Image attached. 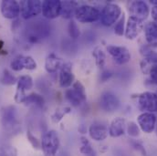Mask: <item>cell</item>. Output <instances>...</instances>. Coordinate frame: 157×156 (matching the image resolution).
Wrapping results in <instances>:
<instances>
[{"label": "cell", "instance_id": "obj_1", "mask_svg": "<svg viewBox=\"0 0 157 156\" xmlns=\"http://www.w3.org/2000/svg\"><path fill=\"white\" fill-rule=\"evenodd\" d=\"M41 149L43 151V154L45 156H56L59 146V137L56 131L49 130L46 131L41 138L40 141Z\"/></svg>", "mask_w": 157, "mask_h": 156}, {"label": "cell", "instance_id": "obj_2", "mask_svg": "<svg viewBox=\"0 0 157 156\" xmlns=\"http://www.w3.org/2000/svg\"><path fill=\"white\" fill-rule=\"evenodd\" d=\"M121 17V8L117 4L108 3L106 4L101 12L100 20L101 24L105 27H110L116 23L119 18Z\"/></svg>", "mask_w": 157, "mask_h": 156}, {"label": "cell", "instance_id": "obj_3", "mask_svg": "<svg viewBox=\"0 0 157 156\" xmlns=\"http://www.w3.org/2000/svg\"><path fill=\"white\" fill-rule=\"evenodd\" d=\"M1 121L5 130L13 131L19 125L17 110L15 106L9 105L2 108L1 110Z\"/></svg>", "mask_w": 157, "mask_h": 156}, {"label": "cell", "instance_id": "obj_4", "mask_svg": "<svg viewBox=\"0 0 157 156\" xmlns=\"http://www.w3.org/2000/svg\"><path fill=\"white\" fill-rule=\"evenodd\" d=\"M75 17L80 23H93L100 19L101 12L98 8L89 6V5H82L78 6V7L75 13Z\"/></svg>", "mask_w": 157, "mask_h": 156}, {"label": "cell", "instance_id": "obj_5", "mask_svg": "<svg viewBox=\"0 0 157 156\" xmlns=\"http://www.w3.org/2000/svg\"><path fill=\"white\" fill-rule=\"evenodd\" d=\"M20 15L24 19H30L42 12V2L39 0H23L19 3Z\"/></svg>", "mask_w": 157, "mask_h": 156}, {"label": "cell", "instance_id": "obj_6", "mask_svg": "<svg viewBox=\"0 0 157 156\" xmlns=\"http://www.w3.org/2000/svg\"><path fill=\"white\" fill-rule=\"evenodd\" d=\"M138 108L143 112H156L157 93L145 91L138 96Z\"/></svg>", "mask_w": 157, "mask_h": 156}, {"label": "cell", "instance_id": "obj_7", "mask_svg": "<svg viewBox=\"0 0 157 156\" xmlns=\"http://www.w3.org/2000/svg\"><path fill=\"white\" fill-rule=\"evenodd\" d=\"M107 52L118 65H124L131 60V53L125 47L109 45L107 47Z\"/></svg>", "mask_w": 157, "mask_h": 156}, {"label": "cell", "instance_id": "obj_8", "mask_svg": "<svg viewBox=\"0 0 157 156\" xmlns=\"http://www.w3.org/2000/svg\"><path fill=\"white\" fill-rule=\"evenodd\" d=\"M128 9L131 17L144 22L150 14L148 5L144 1H131L128 4Z\"/></svg>", "mask_w": 157, "mask_h": 156}, {"label": "cell", "instance_id": "obj_9", "mask_svg": "<svg viewBox=\"0 0 157 156\" xmlns=\"http://www.w3.org/2000/svg\"><path fill=\"white\" fill-rule=\"evenodd\" d=\"M120 104L121 103L119 98L111 91L103 92L99 100V105L101 109L106 112H113L117 111L120 107Z\"/></svg>", "mask_w": 157, "mask_h": 156}, {"label": "cell", "instance_id": "obj_10", "mask_svg": "<svg viewBox=\"0 0 157 156\" xmlns=\"http://www.w3.org/2000/svg\"><path fill=\"white\" fill-rule=\"evenodd\" d=\"M1 14L5 18L15 19L20 15L19 3L15 0H3L0 4Z\"/></svg>", "mask_w": 157, "mask_h": 156}, {"label": "cell", "instance_id": "obj_11", "mask_svg": "<svg viewBox=\"0 0 157 156\" xmlns=\"http://www.w3.org/2000/svg\"><path fill=\"white\" fill-rule=\"evenodd\" d=\"M61 1L46 0L42 2V15L48 19H54L60 16Z\"/></svg>", "mask_w": 157, "mask_h": 156}, {"label": "cell", "instance_id": "obj_12", "mask_svg": "<svg viewBox=\"0 0 157 156\" xmlns=\"http://www.w3.org/2000/svg\"><path fill=\"white\" fill-rule=\"evenodd\" d=\"M137 122L140 130L145 133H151L155 129L157 118L152 112H143L137 118Z\"/></svg>", "mask_w": 157, "mask_h": 156}, {"label": "cell", "instance_id": "obj_13", "mask_svg": "<svg viewBox=\"0 0 157 156\" xmlns=\"http://www.w3.org/2000/svg\"><path fill=\"white\" fill-rule=\"evenodd\" d=\"M59 85L61 88H70L74 83V74L71 63H63L59 70Z\"/></svg>", "mask_w": 157, "mask_h": 156}, {"label": "cell", "instance_id": "obj_14", "mask_svg": "<svg viewBox=\"0 0 157 156\" xmlns=\"http://www.w3.org/2000/svg\"><path fill=\"white\" fill-rule=\"evenodd\" d=\"M142 29H143V22L136 19L135 17H130L126 23L124 36L127 39L132 40L135 38H137V36L140 34Z\"/></svg>", "mask_w": 157, "mask_h": 156}, {"label": "cell", "instance_id": "obj_15", "mask_svg": "<svg viewBox=\"0 0 157 156\" xmlns=\"http://www.w3.org/2000/svg\"><path fill=\"white\" fill-rule=\"evenodd\" d=\"M89 134L92 140L96 142H101L107 138L109 134V130L103 124L93 123L89 128Z\"/></svg>", "mask_w": 157, "mask_h": 156}, {"label": "cell", "instance_id": "obj_16", "mask_svg": "<svg viewBox=\"0 0 157 156\" xmlns=\"http://www.w3.org/2000/svg\"><path fill=\"white\" fill-rule=\"evenodd\" d=\"M126 120L124 118L117 117L113 120L109 127V134L113 138L122 136L126 131Z\"/></svg>", "mask_w": 157, "mask_h": 156}, {"label": "cell", "instance_id": "obj_17", "mask_svg": "<svg viewBox=\"0 0 157 156\" xmlns=\"http://www.w3.org/2000/svg\"><path fill=\"white\" fill-rule=\"evenodd\" d=\"M145 39L150 48H157V24L148 22L144 26Z\"/></svg>", "mask_w": 157, "mask_h": 156}, {"label": "cell", "instance_id": "obj_18", "mask_svg": "<svg viewBox=\"0 0 157 156\" xmlns=\"http://www.w3.org/2000/svg\"><path fill=\"white\" fill-rule=\"evenodd\" d=\"M63 65L62 60L54 53H50L48 55L45 60V70L48 73H55L59 70H60Z\"/></svg>", "mask_w": 157, "mask_h": 156}, {"label": "cell", "instance_id": "obj_19", "mask_svg": "<svg viewBox=\"0 0 157 156\" xmlns=\"http://www.w3.org/2000/svg\"><path fill=\"white\" fill-rule=\"evenodd\" d=\"M78 5L75 1H61V11L60 16L64 18L70 19L75 16Z\"/></svg>", "mask_w": 157, "mask_h": 156}, {"label": "cell", "instance_id": "obj_20", "mask_svg": "<svg viewBox=\"0 0 157 156\" xmlns=\"http://www.w3.org/2000/svg\"><path fill=\"white\" fill-rule=\"evenodd\" d=\"M140 53L143 56L144 61L152 65L157 64V52L154 51L149 46H142L140 48Z\"/></svg>", "mask_w": 157, "mask_h": 156}, {"label": "cell", "instance_id": "obj_21", "mask_svg": "<svg viewBox=\"0 0 157 156\" xmlns=\"http://www.w3.org/2000/svg\"><path fill=\"white\" fill-rule=\"evenodd\" d=\"M33 88V78L29 75H24L17 78V90H21L26 92V90H30Z\"/></svg>", "mask_w": 157, "mask_h": 156}, {"label": "cell", "instance_id": "obj_22", "mask_svg": "<svg viewBox=\"0 0 157 156\" xmlns=\"http://www.w3.org/2000/svg\"><path fill=\"white\" fill-rule=\"evenodd\" d=\"M79 152L83 156H96V152L92 147L90 142L86 137L80 138V148Z\"/></svg>", "mask_w": 157, "mask_h": 156}, {"label": "cell", "instance_id": "obj_23", "mask_svg": "<svg viewBox=\"0 0 157 156\" xmlns=\"http://www.w3.org/2000/svg\"><path fill=\"white\" fill-rule=\"evenodd\" d=\"M65 98L67 99V101L70 103H71V105H73L75 107L79 106L81 103L85 102V101L78 95L73 89H68L65 91Z\"/></svg>", "mask_w": 157, "mask_h": 156}, {"label": "cell", "instance_id": "obj_24", "mask_svg": "<svg viewBox=\"0 0 157 156\" xmlns=\"http://www.w3.org/2000/svg\"><path fill=\"white\" fill-rule=\"evenodd\" d=\"M26 105H35L36 107L42 108L44 106V99L41 95L38 93H31L29 95H27V98L24 101Z\"/></svg>", "mask_w": 157, "mask_h": 156}, {"label": "cell", "instance_id": "obj_25", "mask_svg": "<svg viewBox=\"0 0 157 156\" xmlns=\"http://www.w3.org/2000/svg\"><path fill=\"white\" fill-rule=\"evenodd\" d=\"M92 56L95 59V63L98 68L102 69L106 63V55L105 52L101 48H95L92 51Z\"/></svg>", "mask_w": 157, "mask_h": 156}, {"label": "cell", "instance_id": "obj_26", "mask_svg": "<svg viewBox=\"0 0 157 156\" xmlns=\"http://www.w3.org/2000/svg\"><path fill=\"white\" fill-rule=\"evenodd\" d=\"M17 78H16V76H14L12 74L11 71H9L8 70H4L1 73L0 76V83L5 85V86H12L17 84Z\"/></svg>", "mask_w": 157, "mask_h": 156}, {"label": "cell", "instance_id": "obj_27", "mask_svg": "<svg viewBox=\"0 0 157 156\" xmlns=\"http://www.w3.org/2000/svg\"><path fill=\"white\" fill-rule=\"evenodd\" d=\"M21 59L24 69H27L29 70H34L37 69V62L32 57L21 55Z\"/></svg>", "mask_w": 157, "mask_h": 156}, {"label": "cell", "instance_id": "obj_28", "mask_svg": "<svg viewBox=\"0 0 157 156\" xmlns=\"http://www.w3.org/2000/svg\"><path fill=\"white\" fill-rule=\"evenodd\" d=\"M68 33L69 36L73 39H78L80 35V31H79V28L78 27L77 23L73 20H71L69 25H68Z\"/></svg>", "mask_w": 157, "mask_h": 156}, {"label": "cell", "instance_id": "obj_29", "mask_svg": "<svg viewBox=\"0 0 157 156\" xmlns=\"http://www.w3.org/2000/svg\"><path fill=\"white\" fill-rule=\"evenodd\" d=\"M125 32V16L122 13V16L119 18L115 27H114V33L117 36H123Z\"/></svg>", "mask_w": 157, "mask_h": 156}, {"label": "cell", "instance_id": "obj_30", "mask_svg": "<svg viewBox=\"0 0 157 156\" xmlns=\"http://www.w3.org/2000/svg\"><path fill=\"white\" fill-rule=\"evenodd\" d=\"M0 156H17V150L12 145L0 146Z\"/></svg>", "mask_w": 157, "mask_h": 156}, {"label": "cell", "instance_id": "obj_31", "mask_svg": "<svg viewBox=\"0 0 157 156\" xmlns=\"http://www.w3.org/2000/svg\"><path fill=\"white\" fill-rule=\"evenodd\" d=\"M69 112H71V108H69V107H66V108L61 109V110H57L54 112V114L51 116L52 121L55 122V123L59 122L62 120V118L64 117L67 113H69Z\"/></svg>", "mask_w": 157, "mask_h": 156}, {"label": "cell", "instance_id": "obj_32", "mask_svg": "<svg viewBox=\"0 0 157 156\" xmlns=\"http://www.w3.org/2000/svg\"><path fill=\"white\" fill-rule=\"evenodd\" d=\"M126 129H127L128 134L132 137H137L140 134V128L134 121H130L127 124Z\"/></svg>", "mask_w": 157, "mask_h": 156}, {"label": "cell", "instance_id": "obj_33", "mask_svg": "<svg viewBox=\"0 0 157 156\" xmlns=\"http://www.w3.org/2000/svg\"><path fill=\"white\" fill-rule=\"evenodd\" d=\"M72 89L78 93V95L86 101L87 100V95H86V90H85V87L83 86V84L80 81H75L72 85Z\"/></svg>", "mask_w": 157, "mask_h": 156}, {"label": "cell", "instance_id": "obj_34", "mask_svg": "<svg viewBox=\"0 0 157 156\" xmlns=\"http://www.w3.org/2000/svg\"><path fill=\"white\" fill-rule=\"evenodd\" d=\"M10 67L14 71H20L24 69L23 64H22V59H21V55H18L15 57L11 62H10Z\"/></svg>", "mask_w": 157, "mask_h": 156}, {"label": "cell", "instance_id": "obj_35", "mask_svg": "<svg viewBox=\"0 0 157 156\" xmlns=\"http://www.w3.org/2000/svg\"><path fill=\"white\" fill-rule=\"evenodd\" d=\"M27 138H28V141L29 142V143L32 145V147L36 150H39V148L41 147L40 145V142L39 140L35 136L32 134V132L30 131H27Z\"/></svg>", "mask_w": 157, "mask_h": 156}, {"label": "cell", "instance_id": "obj_36", "mask_svg": "<svg viewBox=\"0 0 157 156\" xmlns=\"http://www.w3.org/2000/svg\"><path fill=\"white\" fill-rule=\"evenodd\" d=\"M149 74H150V78L151 80L157 85V64L153 65L149 70Z\"/></svg>", "mask_w": 157, "mask_h": 156}, {"label": "cell", "instance_id": "obj_37", "mask_svg": "<svg viewBox=\"0 0 157 156\" xmlns=\"http://www.w3.org/2000/svg\"><path fill=\"white\" fill-rule=\"evenodd\" d=\"M112 73L110 72V71H103L102 73H101V81L102 82H104V81H106V80H108L109 78L112 77Z\"/></svg>", "mask_w": 157, "mask_h": 156}, {"label": "cell", "instance_id": "obj_38", "mask_svg": "<svg viewBox=\"0 0 157 156\" xmlns=\"http://www.w3.org/2000/svg\"><path fill=\"white\" fill-rule=\"evenodd\" d=\"M151 13H152V17H153V19H154V22L157 24V5H155V6H153Z\"/></svg>", "mask_w": 157, "mask_h": 156}, {"label": "cell", "instance_id": "obj_39", "mask_svg": "<svg viewBox=\"0 0 157 156\" xmlns=\"http://www.w3.org/2000/svg\"><path fill=\"white\" fill-rule=\"evenodd\" d=\"M86 131H87V129H86L83 125H80V126H79V128H78V131H79L80 133H85V132H86Z\"/></svg>", "mask_w": 157, "mask_h": 156}, {"label": "cell", "instance_id": "obj_40", "mask_svg": "<svg viewBox=\"0 0 157 156\" xmlns=\"http://www.w3.org/2000/svg\"><path fill=\"white\" fill-rule=\"evenodd\" d=\"M3 46H4V42H3L2 40H0V50L2 49V48H3Z\"/></svg>", "mask_w": 157, "mask_h": 156}, {"label": "cell", "instance_id": "obj_41", "mask_svg": "<svg viewBox=\"0 0 157 156\" xmlns=\"http://www.w3.org/2000/svg\"><path fill=\"white\" fill-rule=\"evenodd\" d=\"M156 123H157V122H156ZM156 126H157V124H156ZM156 131H157V128H156Z\"/></svg>", "mask_w": 157, "mask_h": 156}]
</instances>
